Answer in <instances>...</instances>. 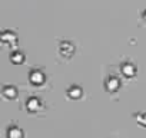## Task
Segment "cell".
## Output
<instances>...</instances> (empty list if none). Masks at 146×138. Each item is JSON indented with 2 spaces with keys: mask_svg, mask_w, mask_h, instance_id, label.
<instances>
[{
  "mask_svg": "<svg viewBox=\"0 0 146 138\" xmlns=\"http://www.w3.org/2000/svg\"><path fill=\"white\" fill-rule=\"evenodd\" d=\"M30 82L33 84V85H40V84H43L44 82V75L40 72V71H33V72H30Z\"/></svg>",
  "mask_w": 146,
  "mask_h": 138,
  "instance_id": "obj_1",
  "label": "cell"
},
{
  "mask_svg": "<svg viewBox=\"0 0 146 138\" xmlns=\"http://www.w3.org/2000/svg\"><path fill=\"white\" fill-rule=\"evenodd\" d=\"M0 39H2L3 42H12V40L16 42V36H15V33H10V32H5V33H2V35H0Z\"/></svg>",
  "mask_w": 146,
  "mask_h": 138,
  "instance_id": "obj_10",
  "label": "cell"
},
{
  "mask_svg": "<svg viewBox=\"0 0 146 138\" xmlns=\"http://www.w3.org/2000/svg\"><path fill=\"white\" fill-rule=\"evenodd\" d=\"M122 74H123L126 78H132V76L136 74V69H135V66H133L132 63H125V65L122 66Z\"/></svg>",
  "mask_w": 146,
  "mask_h": 138,
  "instance_id": "obj_4",
  "label": "cell"
},
{
  "mask_svg": "<svg viewBox=\"0 0 146 138\" xmlns=\"http://www.w3.org/2000/svg\"><path fill=\"white\" fill-rule=\"evenodd\" d=\"M10 60H12L13 63H16V65H20V63L25 62V55L20 53V52H13V53L10 55Z\"/></svg>",
  "mask_w": 146,
  "mask_h": 138,
  "instance_id": "obj_9",
  "label": "cell"
},
{
  "mask_svg": "<svg viewBox=\"0 0 146 138\" xmlns=\"http://www.w3.org/2000/svg\"><path fill=\"white\" fill-rule=\"evenodd\" d=\"M59 50H60V55H62V56L69 58V56H72V53H73V45L69 43V42H63V43L60 45Z\"/></svg>",
  "mask_w": 146,
  "mask_h": 138,
  "instance_id": "obj_2",
  "label": "cell"
},
{
  "mask_svg": "<svg viewBox=\"0 0 146 138\" xmlns=\"http://www.w3.org/2000/svg\"><path fill=\"white\" fill-rule=\"evenodd\" d=\"M2 94H3V96H5V98H7V99H15V98H16V95H17V91H16V88H15V86L7 85V86H5V88L2 89Z\"/></svg>",
  "mask_w": 146,
  "mask_h": 138,
  "instance_id": "obj_3",
  "label": "cell"
},
{
  "mask_svg": "<svg viewBox=\"0 0 146 138\" xmlns=\"http://www.w3.org/2000/svg\"><path fill=\"white\" fill-rule=\"evenodd\" d=\"M26 108L29 112H36L39 108H40V101L37 98H30L26 104Z\"/></svg>",
  "mask_w": 146,
  "mask_h": 138,
  "instance_id": "obj_5",
  "label": "cell"
},
{
  "mask_svg": "<svg viewBox=\"0 0 146 138\" xmlns=\"http://www.w3.org/2000/svg\"><path fill=\"white\" fill-rule=\"evenodd\" d=\"M7 137H9V138H23V132H22L20 128L12 127V128L7 131Z\"/></svg>",
  "mask_w": 146,
  "mask_h": 138,
  "instance_id": "obj_7",
  "label": "cell"
},
{
  "mask_svg": "<svg viewBox=\"0 0 146 138\" xmlns=\"http://www.w3.org/2000/svg\"><path fill=\"white\" fill-rule=\"evenodd\" d=\"M119 85H120V84H119V79H117V78H109V79L106 81V89L110 91V92L117 91Z\"/></svg>",
  "mask_w": 146,
  "mask_h": 138,
  "instance_id": "obj_6",
  "label": "cell"
},
{
  "mask_svg": "<svg viewBox=\"0 0 146 138\" xmlns=\"http://www.w3.org/2000/svg\"><path fill=\"white\" fill-rule=\"evenodd\" d=\"M67 95H69L70 98H73V99H78V98L82 96V88H79V86H72V88L67 91Z\"/></svg>",
  "mask_w": 146,
  "mask_h": 138,
  "instance_id": "obj_8",
  "label": "cell"
},
{
  "mask_svg": "<svg viewBox=\"0 0 146 138\" xmlns=\"http://www.w3.org/2000/svg\"><path fill=\"white\" fill-rule=\"evenodd\" d=\"M145 19H146V12H145Z\"/></svg>",
  "mask_w": 146,
  "mask_h": 138,
  "instance_id": "obj_11",
  "label": "cell"
}]
</instances>
